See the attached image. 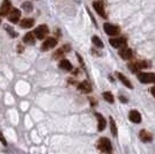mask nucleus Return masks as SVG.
I'll return each mask as SVG.
<instances>
[{
    "label": "nucleus",
    "instance_id": "nucleus-2",
    "mask_svg": "<svg viewBox=\"0 0 155 154\" xmlns=\"http://www.w3.org/2000/svg\"><path fill=\"white\" fill-rule=\"evenodd\" d=\"M138 80L141 84H150L155 81V73H150V72H142L138 74Z\"/></svg>",
    "mask_w": 155,
    "mask_h": 154
},
{
    "label": "nucleus",
    "instance_id": "nucleus-7",
    "mask_svg": "<svg viewBox=\"0 0 155 154\" xmlns=\"http://www.w3.org/2000/svg\"><path fill=\"white\" fill-rule=\"evenodd\" d=\"M12 5H11V1L9 0H4L1 6H0V15H8V13H11V9Z\"/></svg>",
    "mask_w": 155,
    "mask_h": 154
},
{
    "label": "nucleus",
    "instance_id": "nucleus-12",
    "mask_svg": "<svg viewBox=\"0 0 155 154\" xmlns=\"http://www.w3.org/2000/svg\"><path fill=\"white\" fill-rule=\"evenodd\" d=\"M20 15H21V12H20L18 8H13L11 11V13L8 14V20L13 23H16L20 19Z\"/></svg>",
    "mask_w": 155,
    "mask_h": 154
},
{
    "label": "nucleus",
    "instance_id": "nucleus-28",
    "mask_svg": "<svg viewBox=\"0 0 155 154\" xmlns=\"http://www.w3.org/2000/svg\"><path fill=\"white\" fill-rule=\"evenodd\" d=\"M0 22H1V19H0Z\"/></svg>",
    "mask_w": 155,
    "mask_h": 154
},
{
    "label": "nucleus",
    "instance_id": "nucleus-4",
    "mask_svg": "<svg viewBox=\"0 0 155 154\" xmlns=\"http://www.w3.org/2000/svg\"><path fill=\"white\" fill-rule=\"evenodd\" d=\"M109 43L111 44V46L117 48V49H123V48H126V38H124V37L111 38L109 41Z\"/></svg>",
    "mask_w": 155,
    "mask_h": 154
},
{
    "label": "nucleus",
    "instance_id": "nucleus-25",
    "mask_svg": "<svg viewBox=\"0 0 155 154\" xmlns=\"http://www.w3.org/2000/svg\"><path fill=\"white\" fill-rule=\"evenodd\" d=\"M0 140H1V142H2V144H4V146H7L6 140H5L4 138H2V135H1V133H0Z\"/></svg>",
    "mask_w": 155,
    "mask_h": 154
},
{
    "label": "nucleus",
    "instance_id": "nucleus-17",
    "mask_svg": "<svg viewBox=\"0 0 155 154\" xmlns=\"http://www.w3.org/2000/svg\"><path fill=\"white\" fill-rule=\"evenodd\" d=\"M23 42L26 44H35V35H34V32L26 34V36L23 37Z\"/></svg>",
    "mask_w": 155,
    "mask_h": 154
},
{
    "label": "nucleus",
    "instance_id": "nucleus-10",
    "mask_svg": "<svg viewBox=\"0 0 155 154\" xmlns=\"http://www.w3.org/2000/svg\"><path fill=\"white\" fill-rule=\"evenodd\" d=\"M118 53H119L120 58L124 59V60H130L131 58L133 57V52H132V50L129 49L127 46H126V48H123V49H120V51L118 52Z\"/></svg>",
    "mask_w": 155,
    "mask_h": 154
},
{
    "label": "nucleus",
    "instance_id": "nucleus-27",
    "mask_svg": "<svg viewBox=\"0 0 155 154\" xmlns=\"http://www.w3.org/2000/svg\"><path fill=\"white\" fill-rule=\"evenodd\" d=\"M119 99H120V101H122V102H124V103H125V102H127V99H125V97H124V96H120V97H119Z\"/></svg>",
    "mask_w": 155,
    "mask_h": 154
},
{
    "label": "nucleus",
    "instance_id": "nucleus-15",
    "mask_svg": "<svg viewBox=\"0 0 155 154\" xmlns=\"http://www.w3.org/2000/svg\"><path fill=\"white\" fill-rule=\"evenodd\" d=\"M79 90H81L82 93H91V85L88 81H82L81 84L78 86Z\"/></svg>",
    "mask_w": 155,
    "mask_h": 154
},
{
    "label": "nucleus",
    "instance_id": "nucleus-23",
    "mask_svg": "<svg viewBox=\"0 0 155 154\" xmlns=\"http://www.w3.org/2000/svg\"><path fill=\"white\" fill-rule=\"evenodd\" d=\"M22 8L26 11V12H31L32 11V5L31 2H29V1H26V2H23V5H22Z\"/></svg>",
    "mask_w": 155,
    "mask_h": 154
},
{
    "label": "nucleus",
    "instance_id": "nucleus-9",
    "mask_svg": "<svg viewBox=\"0 0 155 154\" xmlns=\"http://www.w3.org/2000/svg\"><path fill=\"white\" fill-rule=\"evenodd\" d=\"M57 45V39L53 38V37H50V38H48L42 44V50L43 51H46V50H50V49H52V48H54Z\"/></svg>",
    "mask_w": 155,
    "mask_h": 154
},
{
    "label": "nucleus",
    "instance_id": "nucleus-13",
    "mask_svg": "<svg viewBox=\"0 0 155 154\" xmlns=\"http://www.w3.org/2000/svg\"><path fill=\"white\" fill-rule=\"evenodd\" d=\"M139 138H140V140L142 142H150V141L153 140V136L150 135L148 131H146V130H141L139 132Z\"/></svg>",
    "mask_w": 155,
    "mask_h": 154
},
{
    "label": "nucleus",
    "instance_id": "nucleus-20",
    "mask_svg": "<svg viewBox=\"0 0 155 154\" xmlns=\"http://www.w3.org/2000/svg\"><path fill=\"white\" fill-rule=\"evenodd\" d=\"M103 97H104V100H105L107 102H109V103H114V102H115V97H114V95H112L110 92H104V93H103Z\"/></svg>",
    "mask_w": 155,
    "mask_h": 154
},
{
    "label": "nucleus",
    "instance_id": "nucleus-1",
    "mask_svg": "<svg viewBox=\"0 0 155 154\" xmlns=\"http://www.w3.org/2000/svg\"><path fill=\"white\" fill-rule=\"evenodd\" d=\"M97 148L105 154H111L112 152V145H111V141L108 138H101L100 140L97 141Z\"/></svg>",
    "mask_w": 155,
    "mask_h": 154
},
{
    "label": "nucleus",
    "instance_id": "nucleus-24",
    "mask_svg": "<svg viewBox=\"0 0 155 154\" xmlns=\"http://www.w3.org/2000/svg\"><path fill=\"white\" fill-rule=\"evenodd\" d=\"M5 29H6L7 32H9V36H12V37H16V36H18V32H14L13 29L11 28V27L5 26Z\"/></svg>",
    "mask_w": 155,
    "mask_h": 154
},
{
    "label": "nucleus",
    "instance_id": "nucleus-26",
    "mask_svg": "<svg viewBox=\"0 0 155 154\" xmlns=\"http://www.w3.org/2000/svg\"><path fill=\"white\" fill-rule=\"evenodd\" d=\"M150 94H152V95H153V96L155 97V86H154V87H152V88H150Z\"/></svg>",
    "mask_w": 155,
    "mask_h": 154
},
{
    "label": "nucleus",
    "instance_id": "nucleus-3",
    "mask_svg": "<svg viewBox=\"0 0 155 154\" xmlns=\"http://www.w3.org/2000/svg\"><path fill=\"white\" fill-rule=\"evenodd\" d=\"M103 29L105 34H108L109 36H117L119 34V32H120L119 27L115 26V25H111V23H104Z\"/></svg>",
    "mask_w": 155,
    "mask_h": 154
},
{
    "label": "nucleus",
    "instance_id": "nucleus-8",
    "mask_svg": "<svg viewBox=\"0 0 155 154\" xmlns=\"http://www.w3.org/2000/svg\"><path fill=\"white\" fill-rule=\"evenodd\" d=\"M93 7H94V9L96 11V13L98 14L100 16H102V18H107V15H105V11H104L103 2H102V1H94V2H93Z\"/></svg>",
    "mask_w": 155,
    "mask_h": 154
},
{
    "label": "nucleus",
    "instance_id": "nucleus-6",
    "mask_svg": "<svg viewBox=\"0 0 155 154\" xmlns=\"http://www.w3.org/2000/svg\"><path fill=\"white\" fill-rule=\"evenodd\" d=\"M148 66V64L143 60H138V62H133V63H130L129 64V69L132 72H138L139 70H142V69H146Z\"/></svg>",
    "mask_w": 155,
    "mask_h": 154
},
{
    "label": "nucleus",
    "instance_id": "nucleus-11",
    "mask_svg": "<svg viewBox=\"0 0 155 154\" xmlns=\"http://www.w3.org/2000/svg\"><path fill=\"white\" fill-rule=\"evenodd\" d=\"M129 118L132 123H136V124L141 123V115H140V112L137 111V110H131V111H130Z\"/></svg>",
    "mask_w": 155,
    "mask_h": 154
},
{
    "label": "nucleus",
    "instance_id": "nucleus-22",
    "mask_svg": "<svg viewBox=\"0 0 155 154\" xmlns=\"http://www.w3.org/2000/svg\"><path fill=\"white\" fill-rule=\"evenodd\" d=\"M91 41H93V43H94V45H96L97 48H103L104 44L103 42H102V39L100 38V37H97V36H93V38H91Z\"/></svg>",
    "mask_w": 155,
    "mask_h": 154
},
{
    "label": "nucleus",
    "instance_id": "nucleus-5",
    "mask_svg": "<svg viewBox=\"0 0 155 154\" xmlns=\"http://www.w3.org/2000/svg\"><path fill=\"white\" fill-rule=\"evenodd\" d=\"M48 34H49V28H48V26H45V25H42V26L37 27V28L35 29V32H34V35L38 39L44 38Z\"/></svg>",
    "mask_w": 155,
    "mask_h": 154
},
{
    "label": "nucleus",
    "instance_id": "nucleus-18",
    "mask_svg": "<svg viewBox=\"0 0 155 154\" xmlns=\"http://www.w3.org/2000/svg\"><path fill=\"white\" fill-rule=\"evenodd\" d=\"M35 23L34 19H23L21 22H20V26L21 28H31Z\"/></svg>",
    "mask_w": 155,
    "mask_h": 154
},
{
    "label": "nucleus",
    "instance_id": "nucleus-16",
    "mask_svg": "<svg viewBox=\"0 0 155 154\" xmlns=\"http://www.w3.org/2000/svg\"><path fill=\"white\" fill-rule=\"evenodd\" d=\"M117 77H118V79H119V80L122 81V84L125 85V86H126L127 88H130V89H132V88H133V86H132V84L130 82L129 79L125 77V75H123L122 73H119V72H118V73H117Z\"/></svg>",
    "mask_w": 155,
    "mask_h": 154
},
{
    "label": "nucleus",
    "instance_id": "nucleus-21",
    "mask_svg": "<svg viewBox=\"0 0 155 154\" xmlns=\"http://www.w3.org/2000/svg\"><path fill=\"white\" fill-rule=\"evenodd\" d=\"M110 130H111V133H112V136H115L116 137L117 136V126H116V123H115V121H114V118L112 117H110Z\"/></svg>",
    "mask_w": 155,
    "mask_h": 154
},
{
    "label": "nucleus",
    "instance_id": "nucleus-14",
    "mask_svg": "<svg viewBox=\"0 0 155 154\" xmlns=\"http://www.w3.org/2000/svg\"><path fill=\"white\" fill-rule=\"evenodd\" d=\"M96 117H97V130L98 131H103L104 129H105V126H107V121H105V118L101 114H96Z\"/></svg>",
    "mask_w": 155,
    "mask_h": 154
},
{
    "label": "nucleus",
    "instance_id": "nucleus-19",
    "mask_svg": "<svg viewBox=\"0 0 155 154\" xmlns=\"http://www.w3.org/2000/svg\"><path fill=\"white\" fill-rule=\"evenodd\" d=\"M59 67H60V69H63V70H65V71H71L72 69H73L72 64L68 62V60H66V59L60 60V63H59Z\"/></svg>",
    "mask_w": 155,
    "mask_h": 154
}]
</instances>
